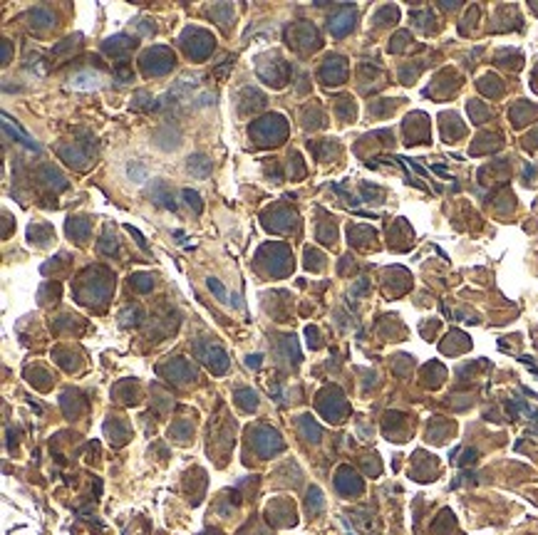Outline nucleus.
Wrapping results in <instances>:
<instances>
[{
    "label": "nucleus",
    "mask_w": 538,
    "mask_h": 535,
    "mask_svg": "<svg viewBox=\"0 0 538 535\" xmlns=\"http://www.w3.org/2000/svg\"><path fill=\"white\" fill-rule=\"evenodd\" d=\"M184 198L189 201V206L194 203V208H196V211H201V201H199V194H196V191L186 189V191H184Z\"/></svg>",
    "instance_id": "39448f33"
},
{
    "label": "nucleus",
    "mask_w": 538,
    "mask_h": 535,
    "mask_svg": "<svg viewBox=\"0 0 538 535\" xmlns=\"http://www.w3.org/2000/svg\"><path fill=\"white\" fill-rule=\"evenodd\" d=\"M70 87L72 89H97V87H102V77L97 72H80L70 80Z\"/></svg>",
    "instance_id": "f03ea898"
},
{
    "label": "nucleus",
    "mask_w": 538,
    "mask_h": 535,
    "mask_svg": "<svg viewBox=\"0 0 538 535\" xmlns=\"http://www.w3.org/2000/svg\"><path fill=\"white\" fill-rule=\"evenodd\" d=\"M209 287H211V292L218 297V300H223V303H226V297H228V295H226V287H223V285H221L216 278H209Z\"/></svg>",
    "instance_id": "20e7f679"
},
{
    "label": "nucleus",
    "mask_w": 538,
    "mask_h": 535,
    "mask_svg": "<svg viewBox=\"0 0 538 535\" xmlns=\"http://www.w3.org/2000/svg\"><path fill=\"white\" fill-rule=\"evenodd\" d=\"M3 132H5L8 137H13L15 141H20L23 146H28V149H32V151H40V146L35 144V139H32L25 129H20V127L15 124V119H10L8 114H3Z\"/></svg>",
    "instance_id": "f257e3e1"
},
{
    "label": "nucleus",
    "mask_w": 538,
    "mask_h": 535,
    "mask_svg": "<svg viewBox=\"0 0 538 535\" xmlns=\"http://www.w3.org/2000/svg\"><path fill=\"white\" fill-rule=\"evenodd\" d=\"M129 176H132V178H137V181H144L147 171H144L142 166H134V164H132V166H129Z\"/></svg>",
    "instance_id": "423d86ee"
},
{
    "label": "nucleus",
    "mask_w": 538,
    "mask_h": 535,
    "mask_svg": "<svg viewBox=\"0 0 538 535\" xmlns=\"http://www.w3.org/2000/svg\"><path fill=\"white\" fill-rule=\"evenodd\" d=\"M189 171H191L194 176L204 178V176L211 173V161H209L204 154H194V156H189Z\"/></svg>",
    "instance_id": "7ed1b4c3"
}]
</instances>
